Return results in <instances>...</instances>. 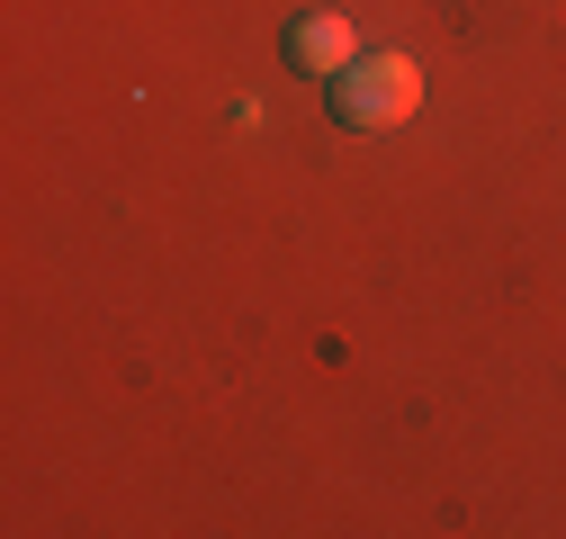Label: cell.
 Wrapping results in <instances>:
<instances>
[{
	"mask_svg": "<svg viewBox=\"0 0 566 539\" xmlns=\"http://www.w3.org/2000/svg\"><path fill=\"white\" fill-rule=\"evenodd\" d=\"M333 126L350 135H378V126H405L422 108V73H413V54H360L350 73H333Z\"/></svg>",
	"mask_w": 566,
	"mask_h": 539,
	"instance_id": "1",
	"label": "cell"
},
{
	"mask_svg": "<svg viewBox=\"0 0 566 539\" xmlns=\"http://www.w3.org/2000/svg\"><path fill=\"white\" fill-rule=\"evenodd\" d=\"M289 63L306 82H333V73L360 63V28H350L342 10H306V19H289Z\"/></svg>",
	"mask_w": 566,
	"mask_h": 539,
	"instance_id": "2",
	"label": "cell"
}]
</instances>
